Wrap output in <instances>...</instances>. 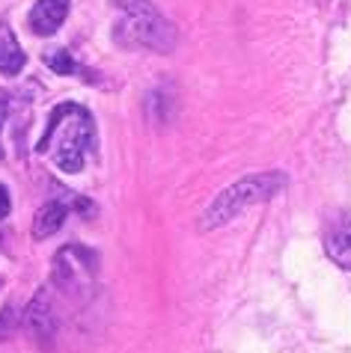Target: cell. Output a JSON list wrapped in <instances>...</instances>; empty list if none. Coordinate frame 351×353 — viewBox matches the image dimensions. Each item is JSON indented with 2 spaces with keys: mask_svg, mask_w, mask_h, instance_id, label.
I'll use <instances>...</instances> for the list:
<instances>
[{
  "mask_svg": "<svg viewBox=\"0 0 351 353\" xmlns=\"http://www.w3.org/2000/svg\"><path fill=\"white\" fill-rule=\"evenodd\" d=\"M54 145V163L63 172H81L86 158L95 149V125L93 116L77 104H60L48 116V128L39 140L36 152H48Z\"/></svg>",
  "mask_w": 351,
  "mask_h": 353,
  "instance_id": "1",
  "label": "cell"
},
{
  "mask_svg": "<svg viewBox=\"0 0 351 353\" xmlns=\"http://www.w3.org/2000/svg\"><path fill=\"white\" fill-rule=\"evenodd\" d=\"M283 188H286V175L283 172H259V175H247V179L236 181L232 188L223 190L218 199L209 205L206 217H202V229L211 232L218 225L229 223L232 217H238L247 205H256V202H265L271 196H277Z\"/></svg>",
  "mask_w": 351,
  "mask_h": 353,
  "instance_id": "2",
  "label": "cell"
},
{
  "mask_svg": "<svg viewBox=\"0 0 351 353\" xmlns=\"http://www.w3.org/2000/svg\"><path fill=\"white\" fill-rule=\"evenodd\" d=\"M120 39L125 45H140V48H152L158 54H170L176 45V30L149 0H122Z\"/></svg>",
  "mask_w": 351,
  "mask_h": 353,
  "instance_id": "3",
  "label": "cell"
},
{
  "mask_svg": "<svg viewBox=\"0 0 351 353\" xmlns=\"http://www.w3.org/2000/svg\"><path fill=\"white\" fill-rule=\"evenodd\" d=\"M27 327H30L33 339L42 341L48 347L51 345V339L57 336V318H54V309H51V297H48V291L42 288L33 297V303L27 306Z\"/></svg>",
  "mask_w": 351,
  "mask_h": 353,
  "instance_id": "4",
  "label": "cell"
},
{
  "mask_svg": "<svg viewBox=\"0 0 351 353\" xmlns=\"http://www.w3.org/2000/svg\"><path fill=\"white\" fill-rule=\"evenodd\" d=\"M328 259L343 270H351V211L339 214L336 223L330 225L328 241H325Z\"/></svg>",
  "mask_w": 351,
  "mask_h": 353,
  "instance_id": "5",
  "label": "cell"
},
{
  "mask_svg": "<svg viewBox=\"0 0 351 353\" xmlns=\"http://www.w3.org/2000/svg\"><path fill=\"white\" fill-rule=\"evenodd\" d=\"M69 15V0H36L30 9V30L36 36H54Z\"/></svg>",
  "mask_w": 351,
  "mask_h": 353,
  "instance_id": "6",
  "label": "cell"
},
{
  "mask_svg": "<svg viewBox=\"0 0 351 353\" xmlns=\"http://www.w3.org/2000/svg\"><path fill=\"white\" fill-rule=\"evenodd\" d=\"M93 273H95V256L90 250L81 252V261H69L66 250L57 252V259H54V282L60 288H75L84 276H93Z\"/></svg>",
  "mask_w": 351,
  "mask_h": 353,
  "instance_id": "7",
  "label": "cell"
},
{
  "mask_svg": "<svg viewBox=\"0 0 351 353\" xmlns=\"http://www.w3.org/2000/svg\"><path fill=\"white\" fill-rule=\"evenodd\" d=\"M24 68V51L18 45V39L12 33V27L6 21H0V74L15 77Z\"/></svg>",
  "mask_w": 351,
  "mask_h": 353,
  "instance_id": "8",
  "label": "cell"
},
{
  "mask_svg": "<svg viewBox=\"0 0 351 353\" xmlns=\"http://www.w3.org/2000/svg\"><path fill=\"white\" fill-rule=\"evenodd\" d=\"M66 214H69V208H66L63 202L42 205V208L36 211V217H33V238L45 241V238H51L54 232H60L63 223H66Z\"/></svg>",
  "mask_w": 351,
  "mask_h": 353,
  "instance_id": "9",
  "label": "cell"
},
{
  "mask_svg": "<svg viewBox=\"0 0 351 353\" xmlns=\"http://www.w3.org/2000/svg\"><path fill=\"white\" fill-rule=\"evenodd\" d=\"M45 65L51 68V72H57V74H72L75 72V60L69 57V51H63V48H57V51H48L45 54Z\"/></svg>",
  "mask_w": 351,
  "mask_h": 353,
  "instance_id": "10",
  "label": "cell"
},
{
  "mask_svg": "<svg viewBox=\"0 0 351 353\" xmlns=\"http://www.w3.org/2000/svg\"><path fill=\"white\" fill-rule=\"evenodd\" d=\"M9 208H12V202H9V190L0 184V220L9 217Z\"/></svg>",
  "mask_w": 351,
  "mask_h": 353,
  "instance_id": "11",
  "label": "cell"
},
{
  "mask_svg": "<svg viewBox=\"0 0 351 353\" xmlns=\"http://www.w3.org/2000/svg\"><path fill=\"white\" fill-rule=\"evenodd\" d=\"M3 122H6V101L0 98V131H3ZM0 158H3V149H0Z\"/></svg>",
  "mask_w": 351,
  "mask_h": 353,
  "instance_id": "12",
  "label": "cell"
}]
</instances>
